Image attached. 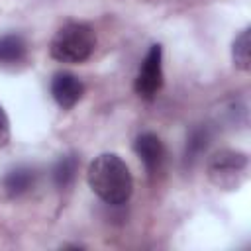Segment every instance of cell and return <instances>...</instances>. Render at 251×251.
Wrapping results in <instances>:
<instances>
[{
    "label": "cell",
    "mask_w": 251,
    "mask_h": 251,
    "mask_svg": "<svg viewBox=\"0 0 251 251\" xmlns=\"http://www.w3.org/2000/svg\"><path fill=\"white\" fill-rule=\"evenodd\" d=\"M86 180L92 192L110 206H122L129 200L133 178L122 157L116 153L98 155L86 171Z\"/></svg>",
    "instance_id": "1"
},
{
    "label": "cell",
    "mask_w": 251,
    "mask_h": 251,
    "mask_svg": "<svg viewBox=\"0 0 251 251\" xmlns=\"http://www.w3.org/2000/svg\"><path fill=\"white\" fill-rule=\"evenodd\" d=\"M96 47V35L88 24L67 22L61 25L49 45V53L59 63H82Z\"/></svg>",
    "instance_id": "2"
},
{
    "label": "cell",
    "mask_w": 251,
    "mask_h": 251,
    "mask_svg": "<svg viewBox=\"0 0 251 251\" xmlns=\"http://www.w3.org/2000/svg\"><path fill=\"white\" fill-rule=\"evenodd\" d=\"M249 159L235 149H220L206 161V173L214 186L222 190H235L247 176Z\"/></svg>",
    "instance_id": "3"
},
{
    "label": "cell",
    "mask_w": 251,
    "mask_h": 251,
    "mask_svg": "<svg viewBox=\"0 0 251 251\" xmlns=\"http://www.w3.org/2000/svg\"><path fill=\"white\" fill-rule=\"evenodd\" d=\"M163 86V49L161 45H151L139 73L135 76V92L143 100H153Z\"/></svg>",
    "instance_id": "4"
},
{
    "label": "cell",
    "mask_w": 251,
    "mask_h": 251,
    "mask_svg": "<svg viewBox=\"0 0 251 251\" xmlns=\"http://www.w3.org/2000/svg\"><path fill=\"white\" fill-rule=\"evenodd\" d=\"M84 92V84L82 80L73 75V73H55L51 78V96L53 100L63 108V110H71Z\"/></svg>",
    "instance_id": "5"
},
{
    "label": "cell",
    "mask_w": 251,
    "mask_h": 251,
    "mask_svg": "<svg viewBox=\"0 0 251 251\" xmlns=\"http://www.w3.org/2000/svg\"><path fill=\"white\" fill-rule=\"evenodd\" d=\"M133 149H135L137 157L141 159V163L145 165V171L149 175H157L163 169L165 145H163V141L155 133H151V131L139 133L135 137V141H133Z\"/></svg>",
    "instance_id": "6"
},
{
    "label": "cell",
    "mask_w": 251,
    "mask_h": 251,
    "mask_svg": "<svg viewBox=\"0 0 251 251\" xmlns=\"http://www.w3.org/2000/svg\"><path fill=\"white\" fill-rule=\"evenodd\" d=\"M35 178H37V173L31 167L20 165V167L8 171V175L4 176V190L8 196L18 198V196H22L33 188Z\"/></svg>",
    "instance_id": "7"
},
{
    "label": "cell",
    "mask_w": 251,
    "mask_h": 251,
    "mask_svg": "<svg viewBox=\"0 0 251 251\" xmlns=\"http://www.w3.org/2000/svg\"><path fill=\"white\" fill-rule=\"evenodd\" d=\"M25 55H27V45L22 35L8 33V35L0 37V65L2 67L22 63L25 59Z\"/></svg>",
    "instance_id": "8"
},
{
    "label": "cell",
    "mask_w": 251,
    "mask_h": 251,
    "mask_svg": "<svg viewBox=\"0 0 251 251\" xmlns=\"http://www.w3.org/2000/svg\"><path fill=\"white\" fill-rule=\"evenodd\" d=\"M210 139H212V133H210V127L208 126H198L190 131L188 139H186V149H184V161L188 165H192L194 161H198L202 157V153L208 149L210 145Z\"/></svg>",
    "instance_id": "9"
},
{
    "label": "cell",
    "mask_w": 251,
    "mask_h": 251,
    "mask_svg": "<svg viewBox=\"0 0 251 251\" xmlns=\"http://www.w3.org/2000/svg\"><path fill=\"white\" fill-rule=\"evenodd\" d=\"M76 171H78V157L69 153V155H63L55 165H53V171H51V176H53V182L57 188H67L73 184L75 176H76Z\"/></svg>",
    "instance_id": "10"
},
{
    "label": "cell",
    "mask_w": 251,
    "mask_h": 251,
    "mask_svg": "<svg viewBox=\"0 0 251 251\" xmlns=\"http://www.w3.org/2000/svg\"><path fill=\"white\" fill-rule=\"evenodd\" d=\"M233 63L241 71H249V29H243L233 41Z\"/></svg>",
    "instance_id": "11"
},
{
    "label": "cell",
    "mask_w": 251,
    "mask_h": 251,
    "mask_svg": "<svg viewBox=\"0 0 251 251\" xmlns=\"http://www.w3.org/2000/svg\"><path fill=\"white\" fill-rule=\"evenodd\" d=\"M8 141H10V122L4 108L0 106V147H4Z\"/></svg>",
    "instance_id": "12"
}]
</instances>
